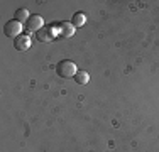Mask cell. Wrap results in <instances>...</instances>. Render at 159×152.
Instances as JSON below:
<instances>
[{
    "label": "cell",
    "mask_w": 159,
    "mask_h": 152,
    "mask_svg": "<svg viewBox=\"0 0 159 152\" xmlns=\"http://www.w3.org/2000/svg\"><path fill=\"white\" fill-rule=\"evenodd\" d=\"M75 81H76L78 85H86V83L90 81V74L86 73V71H78V73L75 74Z\"/></svg>",
    "instance_id": "cell-9"
},
{
    "label": "cell",
    "mask_w": 159,
    "mask_h": 152,
    "mask_svg": "<svg viewBox=\"0 0 159 152\" xmlns=\"http://www.w3.org/2000/svg\"><path fill=\"white\" fill-rule=\"evenodd\" d=\"M85 22H86V15L83 14V12H76V14L73 15V20H71V24H73L75 27H81Z\"/></svg>",
    "instance_id": "cell-8"
},
{
    "label": "cell",
    "mask_w": 159,
    "mask_h": 152,
    "mask_svg": "<svg viewBox=\"0 0 159 152\" xmlns=\"http://www.w3.org/2000/svg\"><path fill=\"white\" fill-rule=\"evenodd\" d=\"M56 71H58V74L61 76V78H71V76L75 78V74L78 73V68H76V64H75L73 61L64 59V61H59L58 63Z\"/></svg>",
    "instance_id": "cell-1"
},
{
    "label": "cell",
    "mask_w": 159,
    "mask_h": 152,
    "mask_svg": "<svg viewBox=\"0 0 159 152\" xmlns=\"http://www.w3.org/2000/svg\"><path fill=\"white\" fill-rule=\"evenodd\" d=\"M43 27H44V20H43L41 15H32V17L25 22V30H27V32H36L37 34Z\"/></svg>",
    "instance_id": "cell-3"
},
{
    "label": "cell",
    "mask_w": 159,
    "mask_h": 152,
    "mask_svg": "<svg viewBox=\"0 0 159 152\" xmlns=\"http://www.w3.org/2000/svg\"><path fill=\"white\" fill-rule=\"evenodd\" d=\"M14 46H16L17 51H27V49L31 47V37H29V34H25V36L20 34V36L14 41Z\"/></svg>",
    "instance_id": "cell-4"
},
{
    "label": "cell",
    "mask_w": 159,
    "mask_h": 152,
    "mask_svg": "<svg viewBox=\"0 0 159 152\" xmlns=\"http://www.w3.org/2000/svg\"><path fill=\"white\" fill-rule=\"evenodd\" d=\"M14 17H16V20L20 22V24H22V22H27L29 19H31V17H29L27 9H17L16 14H14Z\"/></svg>",
    "instance_id": "cell-7"
},
{
    "label": "cell",
    "mask_w": 159,
    "mask_h": 152,
    "mask_svg": "<svg viewBox=\"0 0 159 152\" xmlns=\"http://www.w3.org/2000/svg\"><path fill=\"white\" fill-rule=\"evenodd\" d=\"M3 32H5L7 37H16L17 39V37L22 34V24L17 22L16 19H14V20H9L5 24V27H3Z\"/></svg>",
    "instance_id": "cell-2"
},
{
    "label": "cell",
    "mask_w": 159,
    "mask_h": 152,
    "mask_svg": "<svg viewBox=\"0 0 159 152\" xmlns=\"http://www.w3.org/2000/svg\"><path fill=\"white\" fill-rule=\"evenodd\" d=\"M52 30L54 29H51V27H43L36 34L37 41H39V42H51V39L54 37V32H52Z\"/></svg>",
    "instance_id": "cell-5"
},
{
    "label": "cell",
    "mask_w": 159,
    "mask_h": 152,
    "mask_svg": "<svg viewBox=\"0 0 159 152\" xmlns=\"http://www.w3.org/2000/svg\"><path fill=\"white\" fill-rule=\"evenodd\" d=\"M58 32L61 37H71L75 34V25L70 22H61V24H58Z\"/></svg>",
    "instance_id": "cell-6"
}]
</instances>
